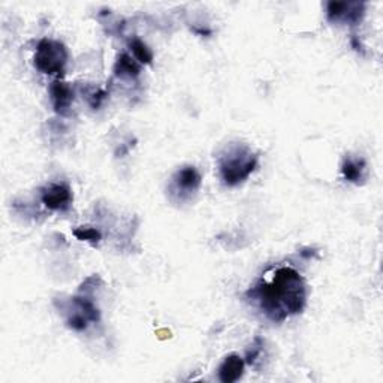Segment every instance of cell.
Instances as JSON below:
<instances>
[{
	"instance_id": "6da1fadb",
	"label": "cell",
	"mask_w": 383,
	"mask_h": 383,
	"mask_svg": "<svg viewBox=\"0 0 383 383\" xmlns=\"http://www.w3.org/2000/svg\"><path fill=\"white\" fill-rule=\"evenodd\" d=\"M247 295L258 301L268 319L282 322L287 316L298 314L306 307L307 287L297 270L282 267L274 271L270 282L261 280Z\"/></svg>"
},
{
	"instance_id": "7a4b0ae2",
	"label": "cell",
	"mask_w": 383,
	"mask_h": 383,
	"mask_svg": "<svg viewBox=\"0 0 383 383\" xmlns=\"http://www.w3.org/2000/svg\"><path fill=\"white\" fill-rule=\"evenodd\" d=\"M258 156L244 144H231L219 156V174L227 186H236L252 176Z\"/></svg>"
},
{
	"instance_id": "3957f363",
	"label": "cell",
	"mask_w": 383,
	"mask_h": 383,
	"mask_svg": "<svg viewBox=\"0 0 383 383\" xmlns=\"http://www.w3.org/2000/svg\"><path fill=\"white\" fill-rule=\"evenodd\" d=\"M68 59H69L68 50H66V47L60 41H55V39H42L36 47L33 64L39 72H42L45 75L62 76L64 74Z\"/></svg>"
},
{
	"instance_id": "277c9868",
	"label": "cell",
	"mask_w": 383,
	"mask_h": 383,
	"mask_svg": "<svg viewBox=\"0 0 383 383\" xmlns=\"http://www.w3.org/2000/svg\"><path fill=\"white\" fill-rule=\"evenodd\" d=\"M202 183L201 174L198 173L195 166H183L171 178L169 184V195L171 200L184 202L190 200V198L200 190Z\"/></svg>"
},
{
	"instance_id": "5b68a950",
	"label": "cell",
	"mask_w": 383,
	"mask_h": 383,
	"mask_svg": "<svg viewBox=\"0 0 383 383\" xmlns=\"http://www.w3.org/2000/svg\"><path fill=\"white\" fill-rule=\"evenodd\" d=\"M365 14L364 2H328L326 18L331 23H345L350 25L360 24Z\"/></svg>"
},
{
	"instance_id": "8992f818",
	"label": "cell",
	"mask_w": 383,
	"mask_h": 383,
	"mask_svg": "<svg viewBox=\"0 0 383 383\" xmlns=\"http://www.w3.org/2000/svg\"><path fill=\"white\" fill-rule=\"evenodd\" d=\"M72 190L64 183H52L41 189L42 204L52 211H66L72 204Z\"/></svg>"
},
{
	"instance_id": "52a82bcc",
	"label": "cell",
	"mask_w": 383,
	"mask_h": 383,
	"mask_svg": "<svg viewBox=\"0 0 383 383\" xmlns=\"http://www.w3.org/2000/svg\"><path fill=\"white\" fill-rule=\"evenodd\" d=\"M50 96L52 102V108H55V111L59 115H66L69 113L75 93L68 83L56 80L50 86Z\"/></svg>"
},
{
	"instance_id": "ba28073f",
	"label": "cell",
	"mask_w": 383,
	"mask_h": 383,
	"mask_svg": "<svg viewBox=\"0 0 383 383\" xmlns=\"http://www.w3.org/2000/svg\"><path fill=\"white\" fill-rule=\"evenodd\" d=\"M246 361L240 355H229L219 367V379L223 383H234L240 380L244 373Z\"/></svg>"
},
{
	"instance_id": "9c48e42d",
	"label": "cell",
	"mask_w": 383,
	"mask_h": 383,
	"mask_svg": "<svg viewBox=\"0 0 383 383\" xmlns=\"http://www.w3.org/2000/svg\"><path fill=\"white\" fill-rule=\"evenodd\" d=\"M367 164L364 159H355V157H346L341 164V174L348 181L360 184L365 178Z\"/></svg>"
},
{
	"instance_id": "30bf717a",
	"label": "cell",
	"mask_w": 383,
	"mask_h": 383,
	"mask_svg": "<svg viewBox=\"0 0 383 383\" xmlns=\"http://www.w3.org/2000/svg\"><path fill=\"white\" fill-rule=\"evenodd\" d=\"M141 69H139V64L132 59L129 55H126V52H123V55L118 56L115 64H114V74L115 76H120V78H137L139 75Z\"/></svg>"
},
{
	"instance_id": "8fae6325",
	"label": "cell",
	"mask_w": 383,
	"mask_h": 383,
	"mask_svg": "<svg viewBox=\"0 0 383 383\" xmlns=\"http://www.w3.org/2000/svg\"><path fill=\"white\" fill-rule=\"evenodd\" d=\"M72 302L75 304V307L78 309V311H80L81 314H84L90 322H95V324L99 322L101 313H99L98 307L93 304V301L88 299L87 297H74Z\"/></svg>"
},
{
	"instance_id": "7c38bea8",
	"label": "cell",
	"mask_w": 383,
	"mask_h": 383,
	"mask_svg": "<svg viewBox=\"0 0 383 383\" xmlns=\"http://www.w3.org/2000/svg\"><path fill=\"white\" fill-rule=\"evenodd\" d=\"M129 47L132 50V52H134L135 59L142 63V64H152L153 62V51L145 45L141 39L138 38H134L129 41Z\"/></svg>"
},
{
	"instance_id": "4fadbf2b",
	"label": "cell",
	"mask_w": 383,
	"mask_h": 383,
	"mask_svg": "<svg viewBox=\"0 0 383 383\" xmlns=\"http://www.w3.org/2000/svg\"><path fill=\"white\" fill-rule=\"evenodd\" d=\"M74 235L76 240L80 241H88L90 244L96 246L101 240H102V234L95 229V228H90V227H81V228H76L74 231Z\"/></svg>"
},
{
	"instance_id": "5bb4252c",
	"label": "cell",
	"mask_w": 383,
	"mask_h": 383,
	"mask_svg": "<svg viewBox=\"0 0 383 383\" xmlns=\"http://www.w3.org/2000/svg\"><path fill=\"white\" fill-rule=\"evenodd\" d=\"M261 348H262V341H261V338H256L255 343H253L252 350H248V353L246 356V362L247 364H255L256 358H258L259 353H261Z\"/></svg>"
}]
</instances>
